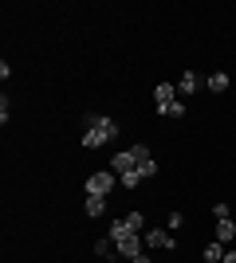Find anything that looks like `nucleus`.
I'll return each mask as SVG.
<instances>
[{
  "instance_id": "nucleus-1",
  "label": "nucleus",
  "mask_w": 236,
  "mask_h": 263,
  "mask_svg": "<svg viewBox=\"0 0 236 263\" xmlns=\"http://www.w3.org/2000/svg\"><path fill=\"white\" fill-rule=\"evenodd\" d=\"M83 130H99L106 142H114V138H118V122L106 118V114H87V118H83Z\"/></svg>"
},
{
  "instance_id": "nucleus-2",
  "label": "nucleus",
  "mask_w": 236,
  "mask_h": 263,
  "mask_svg": "<svg viewBox=\"0 0 236 263\" xmlns=\"http://www.w3.org/2000/svg\"><path fill=\"white\" fill-rule=\"evenodd\" d=\"M111 189H114V173L111 169L87 177V197H111Z\"/></svg>"
},
{
  "instance_id": "nucleus-3",
  "label": "nucleus",
  "mask_w": 236,
  "mask_h": 263,
  "mask_svg": "<svg viewBox=\"0 0 236 263\" xmlns=\"http://www.w3.org/2000/svg\"><path fill=\"white\" fill-rule=\"evenodd\" d=\"M142 240H146V248H166V252H173V248H177V240H173V236H166V228L146 232Z\"/></svg>"
},
{
  "instance_id": "nucleus-4",
  "label": "nucleus",
  "mask_w": 236,
  "mask_h": 263,
  "mask_svg": "<svg viewBox=\"0 0 236 263\" xmlns=\"http://www.w3.org/2000/svg\"><path fill=\"white\" fill-rule=\"evenodd\" d=\"M142 248H146V240H142V236H126V240L118 243V255H126V259H138V255H142Z\"/></svg>"
},
{
  "instance_id": "nucleus-5",
  "label": "nucleus",
  "mask_w": 236,
  "mask_h": 263,
  "mask_svg": "<svg viewBox=\"0 0 236 263\" xmlns=\"http://www.w3.org/2000/svg\"><path fill=\"white\" fill-rule=\"evenodd\" d=\"M111 169L122 177V173H130V169H138V161H134V154H130V149H122V154L111 157Z\"/></svg>"
},
{
  "instance_id": "nucleus-6",
  "label": "nucleus",
  "mask_w": 236,
  "mask_h": 263,
  "mask_svg": "<svg viewBox=\"0 0 236 263\" xmlns=\"http://www.w3.org/2000/svg\"><path fill=\"white\" fill-rule=\"evenodd\" d=\"M154 99H157V106L177 102V83H157V87H154Z\"/></svg>"
},
{
  "instance_id": "nucleus-7",
  "label": "nucleus",
  "mask_w": 236,
  "mask_h": 263,
  "mask_svg": "<svg viewBox=\"0 0 236 263\" xmlns=\"http://www.w3.org/2000/svg\"><path fill=\"white\" fill-rule=\"evenodd\" d=\"M197 87H201V75H197V71H185V75L177 79V95H193Z\"/></svg>"
},
{
  "instance_id": "nucleus-8",
  "label": "nucleus",
  "mask_w": 236,
  "mask_h": 263,
  "mask_svg": "<svg viewBox=\"0 0 236 263\" xmlns=\"http://www.w3.org/2000/svg\"><path fill=\"white\" fill-rule=\"evenodd\" d=\"M106 236H111L114 243H122L126 236H138V232H130V228H126V220H111V228H106Z\"/></svg>"
},
{
  "instance_id": "nucleus-9",
  "label": "nucleus",
  "mask_w": 236,
  "mask_h": 263,
  "mask_svg": "<svg viewBox=\"0 0 236 263\" xmlns=\"http://www.w3.org/2000/svg\"><path fill=\"white\" fill-rule=\"evenodd\" d=\"M205 87L213 90V95H225V90H228V75H225V71H213V75L205 79Z\"/></svg>"
},
{
  "instance_id": "nucleus-10",
  "label": "nucleus",
  "mask_w": 236,
  "mask_h": 263,
  "mask_svg": "<svg viewBox=\"0 0 236 263\" xmlns=\"http://www.w3.org/2000/svg\"><path fill=\"white\" fill-rule=\"evenodd\" d=\"M95 255H102V259H114V255H118V243H114L111 236H102V240L95 243Z\"/></svg>"
},
{
  "instance_id": "nucleus-11",
  "label": "nucleus",
  "mask_w": 236,
  "mask_h": 263,
  "mask_svg": "<svg viewBox=\"0 0 236 263\" xmlns=\"http://www.w3.org/2000/svg\"><path fill=\"white\" fill-rule=\"evenodd\" d=\"M232 236H236V224H232V220H216V240H221V243H232Z\"/></svg>"
},
{
  "instance_id": "nucleus-12",
  "label": "nucleus",
  "mask_w": 236,
  "mask_h": 263,
  "mask_svg": "<svg viewBox=\"0 0 236 263\" xmlns=\"http://www.w3.org/2000/svg\"><path fill=\"white\" fill-rule=\"evenodd\" d=\"M157 114H161V118H185V102H169V106H157Z\"/></svg>"
},
{
  "instance_id": "nucleus-13",
  "label": "nucleus",
  "mask_w": 236,
  "mask_h": 263,
  "mask_svg": "<svg viewBox=\"0 0 236 263\" xmlns=\"http://www.w3.org/2000/svg\"><path fill=\"white\" fill-rule=\"evenodd\" d=\"M205 259H209V263H221V259H225V243H221V240L205 243Z\"/></svg>"
},
{
  "instance_id": "nucleus-14",
  "label": "nucleus",
  "mask_w": 236,
  "mask_h": 263,
  "mask_svg": "<svg viewBox=\"0 0 236 263\" xmlns=\"http://www.w3.org/2000/svg\"><path fill=\"white\" fill-rule=\"evenodd\" d=\"M106 212V197H87V216H102Z\"/></svg>"
},
{
  "instance_id": "nucleus-15",
  "label": "nucleus",
  "mask_w": 236,
  "mask_h": 263,
  "mask_svg": "<svg viewBox=\"0 0 236 263\" xmlns=\"http://www.w3.org/2000/svg\"><path fill=\"white\" fill-rule=\"evenodd\" d=\"M126 228H130V232H142V228H146V216H142V212H126Z\"/></svg>"
},
{
  "instance_id": "nucleus-16",
  "label": "nucleus",
  "mask_w": 236,
  "mask_h": 263,
  "mask_svg": "<svg viewBox=\"0 0 236 263\" xmlns=\"http://www.w3.org/2000/svg\"><path fill=\"white\" fill-rule=\"evenodd\" d=\"M118 181H122V189H138V185H142V173H138V169H130V173H122Z\"/></svg>"
},
{
  "instance_id": "nucleus-17",
  "label": "nucleus",
  "mask_w": 236,
  "mask_h": 263,
  "mask_svg": "<svg viewBox=\"0 0 236 263\" xmlns=\"http://www.w3.org/2000/svg\"><path fill=\"white\" fill-rule=\"evenodd\" d=\"M138 173H142V181L157 177V161H154V157H150V161H142V165H138Z\"/></svg>"
},
{
  "instance_id": "nucleus-18",
  "label": "nucleus",
  "mask_w": 236,
  "mask_h": 263,
  "mask_svg": "<svg viewBox=\"0 0 236 263\" xmlns=\"http://www.w3.org/2000/svg\"><path fill=\"white\" fill-rule=\"evenodd\" d=\"M130 154H134V161L142 165V161H150V145H134V149H130Z\"/></svg>"
},
{
  "instance_id": "nucleus-19",
  "label": "nucleus",
  "mask_w": 236,
  "mask_h": 263,
  "mask_svg": "<svg viewBox=\"0 0 236 263\" xmlns=\"http://www.w3.org/2000/svg\"><path fill=\"white\" fill-rule=\"evenodd\" d=\"M213 216L216 220H232V216H228V204H213Z\"/></svg>"
},
{
  "instance_id": "nucleus-20",
  "label": "nucleus",
  "mask_w": 236,
  "mask_h": 263,
  "mask_svg": "<svg viewBox=\"0 0 236 263\" xmlns=\"http://www.w3.org/2000/svg\"><path fill=\"white\" fill-rule=\"evenodd\" d=\"M221 263H236V252H225V259H221Z\"/></svg>"
},
{
  "instance_id": "nucleus-21",
  "label": "nucleus",
  "mask_w": 236,
  "mask_h": 263,
  "mask_svg": "<svg viewBox=\"0 0 236 263\" xmlns=\"http://www.w3.org/2000/svg\"><path fill=\"white\" fill-rule=\"evenodd\" d=\"M134 263H154V259H150V255H146V252H142V255H138V259H134Z\"/></svg>"
}]
</instances>
